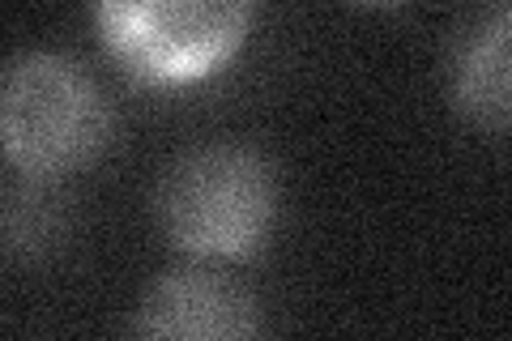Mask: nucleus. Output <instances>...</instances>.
Here are the masks:
<instances>
[{"instance_id": "1", "label": "nucleus", "mask_w": 512, "mask_h": 341, "mask_svg": "<svg viewBox=\"0 0 512 341\" xmlns=\"http://www.w3.org/2000/svg\"><path fill=\"white\" fill-rule=\"evenodd\" d=\"M154 226L175 252L205 265L252 261L274 239L282 188L261 150L239 141L192 145L154 184Z\"/></svg>"}, {"instance_id": "2", "label": "nucleus", "mask_w": 512, "mask_h": 341, "mask_svg": "<svg viewBox=\"0 0 512 341\" xmlns=\"http://www.w3.org/2000/svg\"><path fill=\"white\" fill-rule=\"evenodd\" d=\"M116 133L107 94L60 52H22L0 81V145L22 180L60 184L99 162Z\"/></svg>"}, {"instance_id": "3", "label": "nucleus", "mask_w": 512, "mask_h": 341, "mask_svg": "<svg viewBox=\"0 0 512 341\" xmlns=\"http://www.w3.org/2000/svg\"><path fill=\"white\" fill-rule=\"evenodd\" d=\"M256 0H90L103 52L146 90H188L244 52Z\"/></svg>"}, {"instance_id": "4", "label": "nucleus", "mask_w": 512, "mask_h": 341, "mask_svg": "<svg viewBox=\"0 0 512 341\" xmlns=\"http://www.w3.org/2000/svg\"><path fill=\"white\" fill-rule=\"evenodd\" d=\"M128 329L150 341H244L261 333V307L248 286L201 261L154 278Z\"/></svg>"}, {"instance_id": "5", "label": "nucleus", "mask_w": 512, "mask_h": 341, "mask_svg": "<svg viewBox=\"0 0 512 341\" xmlns=\"http://www.w3.org/2000/svg\"><path fill=\"white\" fill-rule=\"evenodd\" d=\"M448 103L483 133H512V0H483L448 47Z\"/></svg>"}, {"instance_id": "6", "label": "nucleus", "mask_w": 512, "mask_h": 341, "mask_svg": "<svg viewBox=\"0 0 512 341\" xmlns=\"http://www.w3.org/2000/svg\"><path fill=\"white\" fill-rule=\"evenodd\" d=\"M64 201L56 184L22 180L5 197V252L9 256H43L64 235Z\"/></svg>"}, {"instance_id": "7", "label": "nucleus", "mask_w": 512, "mask_h": 341, "mask_svg": "<svg viewBox=\"0 0 512 341\" xmlns=\"http://www.w3.org/2000/svg\"><path fill=\"white\" fill-rule=\"evenodd\" d=\"M346 5H355V9H397V5H406V0H346Z\"/></svg>"}]
</instances>
